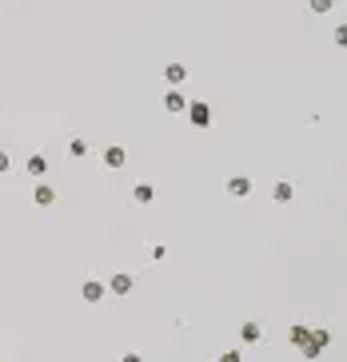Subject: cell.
Returning a JSON list of instances; mask_svg holds the SVG:
<instances>
[{"mask_svg":"<svg viewBox=\"0 0 347 362\" xmlns=\"http://www.w3.org/2000/svg\"><path fill=\"white\" fill-rule=\"evenodd\" d=\"M124 362H140V358H136V354H128V358H124Z\"/></svg>","mask_w":347,"mask_h":362,"instance_id":"obj_9","label":"cell"},{"mask_svg":"<svg viewBox=\"0 0 347 362\" xmlns=\"http://www.w3.org/2000/svg\"><path fill=\"white\" fill-rule=\"evenodd\" d=\"M136 199H140V203H148V199H152V187H148V183H140V187H136Z\"/></svg>","mask_w":347,"mask_h":362,"instance_id":"obj_5","label":"cell"},{"mask_svg":"<svg viewBox=\"0 0 347 362\" xmlns=\"http://www.w3.org/2000/svg\"><path fill=\"white\" fill-rule=\"evenodd\" d=\"M44 167H48V163H44V159H40V156H36V159H28V171H36V175H40V171H44Z\"/></svg>","mask_w":347,"mask_h":362,"instance_id":"obj_7","label":"cell"},{"mask_svg":"<svg viewBox=\"0 0 347 362\" xmlns=\"http://www.w3.org/2000/svg\"><path fill=\"white\" fill-rule=\"evenodd\" d=\"M100 294H104V287H100V283H84V298H88V303H96Z\"/></svg>","mask_w":347,"mask_h":362,"instance_id":"obj_2","label":"cell"},{"mask_svg":"<svg viewBox=\"0 0 347 362\" xmlns=\"http://www.w3.org/2000/svg\"><path fill=\"white\" fill-rule=\"evenodd\" d=\"M124 163V152L120 147H108V167H120Z\"/></svg>","mask_w":347,"mask_h":362,"instance_id":"obj_3","label":"cell"},{"mask_svg":"<svg viewBox=\"0 0 347 362\" xmlns=\"http://www.w3.org/2000/svg\"><path fill=\"white\" fill-rule=\"evenodd\" d=\"M231 195H248V179H236V183H231Z\"/></svg>","mask_w":347,"mask_h":362,"instance_id":"obj_6","label":"cell"},{"mask_svg":"<svg viewBox=\"0 0 347 362\" xmlns=\"http://www.w3.org/2000/svg\"><path fill=\"white\" fill-rule=\"evenodd\" d=\"M112 291H116V294H128V291H132V279H128V275H116V279H112Z\"/></svg>","mask_w":347,"mask_h":362,"instance_id":"obj_1","label":"cell"},{"mask_svg":"<svg viewBox=\"0 0 347 362\" xmlns=\"http://www.w3.org/2000/svg\"><path fill=\"white\" fill-rule=\"evenodd\" d=\"M0 171H8V156L4 152H0Z\"/></svg>","mask_w":347,"mask_h":362,"instance_id":"obj_8","label":"cell"},{"mask_svg":"<svg viewBox=\"0 0 347 362\" xmlns=\"http://www.w3.org/2000/svg\"><path fill=\"white\" fill-rule=\"evenodd\" d=\"M52 199H56V191H52V187H36V203H44V207H48Z\"/></svg>","mask_w":347,"mask_h":362,"instance_id":"obj_4","label":"cell"}]
</instances>
